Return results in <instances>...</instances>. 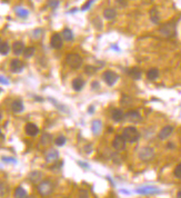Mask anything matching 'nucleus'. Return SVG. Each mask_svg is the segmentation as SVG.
<instances>
[{"label":"nucleus","mask_w":181,"mask_h":198,"mask_svg":"<svg viewBox=\"0 0 181 198\" xmlns=\"http://www.w3.org/2000/svg\"><path fill=\"white\" fill-rule=\"evenodd\" d=\"M0 93H1V89H0Z\"/></svg>","instance_id":"44"},{"label":"nucleus","mask_w":181,"mask_h":198,"mask_svg":"<svg viewBox=\"0 0 181 198\" xmlns=\"http://www.w3.org/2000/svg\"><path fill=\"white\" fill-rule=\"evenodd\" d=\"M78 164L80 165V166H82V167H85V168H89V166L87 164H82L81 162H78Z\"/></svg>","instance_id":"39"},{"label":"nucleus","mask_w":181,"mask_h":198,"mask_svg":"<svg viewBox=\"0 0 181 198\" xmlns=\"http://www.w3.org/2000/svg\"><path fill=\"white\" fill-rule=\"evenodd\" d=\"M38 132H39V129H38V127L34 125V124L29 122V124L26 125V134H27L28 136L34 137V136H37L38 135Z\"/></svg>","instance_id":"12"},{"label":"nucleus","mask_w":181,"mask_h":198,"mask_svg":"<svg viewBox=\"0 0 181 198\" xmlns=\"http://www.w3.org/2000/svg\"><path fill=\"white\" fill-rule=\"evenodd\" d=\"M41 178H42V174L38 170L31 171V173L29 174V179H30V181H32V183H38V181L41 180Z\"/></svg>","instance_id":"16"},{"label":"nucleus","mask_w":181,"mask_h":198,"mask_svg":"<svg viewBox=\"0 0 181 198\" xmlns=\"http://www.w3.org/2000/svg\"><path fill=\"white\" fill-rule=\"evenodd\" d=\"M0 120H1V114H0Z\"/></svg>","instance_id":"42"},{"label":"nucleus","mask_w":181,"mask_h":198,"mask_svg":"<svg viewBox=\"0 0 181 198\" xmlns=\"http://www.w3.org/2000/svg\"><path fill=\"white\" fill-rule=\"evenodd\" d=\"M177 198H181V190L179 191L178 194H177Z\"/></svg>","instance_id":"40"},{"label":"nucleus","mask_w":181,"mask_h":198,"mask_svg":"<svg viewBox=\"0 0 181 198\" xmlns=\"http://www.w3.org/2000/svg\"><path fill=\"white\" fill-rule=\"evenodd\" d=\"M3 160L5 163H13V164L17 163V160L15 158H11V157H3Z\"/></svg>","instance_id":"35"},{"label":"nucleus","mask_w":181,"mask_h":198,"mask_svg":"<svg viewBox=\"0 0 181 198\" xmlns=\"http://www.w3.org/2000/svg\"><path fill=\"white\" fill-rule=\"evenodd\" d=\"M15 197L16 198H28V194L22 187H17L15 190Z\"/></svg>","instance_id":"22"},{"label":"nucleus","mask_w":181,"mask_h":198,"mask_svg":"<svg viewBox=\"0 0 181 198\" xmlns=\"http://www.w3.org/2000/svg\"><path fill=\"white\" fill-rule=\"evenodd\" d=\"M92 3H93V0H88V1H87V3L82 6L81 10H82V11H86V10H88L89 8H90V6L92 5Z\"/></svg>","instance_id":"33"},{"label":"nucleus","mask_w":181,"mask_h":198,"mask_svg":"<svg viewBox=\"0 0 181 198\" xmlns=\"http://www.w3.org/2000/svg\"><path fill=\"white\" fill-rule=\"evenodd\" d=\"M23 50H25V45H23V42L16 41L15 44L13 45V51L15 52L16 55L22 54V52H23Z\"/></svg>","instance_id":"15"},{"label":"nucleus","mask_w":181,"mask_h":198,"mask_svg":"<svg viewBox=\"0 0 181 198\" xmlns=\"http://www.w3.org/2000/svg\"><path fill=\"white\" fill-rule=\"evenodd\" d=\"M50 45H51L52 48L54 49H60L62 47V37L61 35L59 34H54L51 37V40H50Z\"/></svg>","instance_id":"8"},{"label":"nucleus","mask_w":181,"mask_h":198,"mask_svg":"<svg viewBox=\"0 0 181 198\" xmlns=\"http://www.w3.org/2000/svg\"><path fill=\"white\" fill-rule=\"evenodd\" d=\"M58 5H59V1H58V0H50V3H49V6H50V7L56 8Z\"/></svg>","instance_id":"37"},{"label":"nucleus","mask_w":181,"mask_h":198,"mask_svg":"<svg viewBox=\"0 0 181 198\" xmlns=\"http://www.w3.org/2000/svg\"><path fill=\"white\" fill-rule=\"evenodd\" d=\"M56 142V145L59 147L64 146V145L66 144V137H64V136H59V137L56 138V142Z\"/></svg>","instance_id":"30"},{"label":"nucleus","mask_w":181,"mask_h":198,"mask_svg":"<svg viewBox=\"0 0 181 198\" xmlns=\"http://www.w3.org/2000/svg\"><path fill=\"white\" fill-rule=\"evenodd\" d=\"M58 158H59V153L57 152L56 149H51L50 152L47 153V155H46V160L48 163L54 162V160H57Z\"/></svg>","instance_id":"14"},{"label":"nucleus","mask_w":181,"mask_h":198,"mask_svg":"<svg viewBox=\"0 0 181 198\" xmlns=\"http://www.w3.org/2000/svg\"><path fill=\"white\" fill-rule=\"evenodd\" d=\"M147 77L149 80H156V79L159 77V71H158V69L152 68V69H150V70H148Z\"/></svg>","instance_id":"23"},{"label":"nucleus","mask_w":181,"mask_h":198,"mask_svg":"<svg viewBox=\"0 0 181 198\" xmlns=\"http://www.w3.org/2000/svg\"><path fill=\"white\" fill-rule=\"evenodd\" d=\"M112 147L116 150H123L126 148V140L122 136H116L112 142Z\"/></svg>","instance_id":"7"},{"label":"nucleus","mask_w":181,"mask_h":198,"mask_svg":"<svg viewBox=\"0 0 181 198\" xmlns=\"http://www.w3.org/2000/svg\"><path fill=\"white\" fill-rule=\"evenodd\" d=\"M150 19H151V21L153 22V24H158V22H159L160 16H159V12H158V10H157L156 8L150 10Z\"/></svg>","instance_id":"21"},{"label":"nucleus","mask_w":181,"mask_h":198,"mask_svg":"<svg viewBox=\"0 0 181 198\" xmlns=\"http://www.w3.org/2000/svg\"><path fill=\"white\" fill-rule=\"evenodd\" d=\"M83 85H85V83H83V80H82V79H80V78H77V79H75V80L72 81V88H74L75 90H77V91L81 90V89H82V87H83Z\"/></svg>","instance_id":"26"},{"label":"nucleus","mask_w":181,"mask_h":198,"mask_svg":"<svg viewBox=\"0 0 181 198\" xmlns=\"http://www.w3.org/2000/svg\"><path fill=\"white\" fill-rule=\"evenodd\" d=\"M154 157V150L150 147H144L139 152V158L142 162H149Z\"/></svg>","instance_id":"4"},{"label":"nucleus","mask_w":181,"mask_h":198,"mask_svg":"<svg viewBox=\"0 0 181 198\" xmlns=\"http://www.w3.org/2000/svg\"><path fill=\"white\" fill-rule=\"evenodd\" d=\"M52 190H54V185L49 180H44L38 185V191L42 196L50 195L52 193Z\"/></svg>","instance_id":"3"},{"label":"nucleus","mask_w":181,"mask_h":198,"mask_svg":"<svg viewBox=\"0 0 181 198\" xmlns=\"http://www.w3.org/2000/svg\"><path fill=\"white\" fill-rule=\"evenodd\" d=\"M172 131H173V127H172V126H166V127H163L160 130L158 137H159L160 139H166V138H168L169 136L172 134Z\"/></svg>","instance_id":"13"},{"label":"nucleus","mask_w":181,"mask_h":198,"mask_svg":"<svg viewBox=\"0 0 181 198\" xmlns=\"http://www.w3.org/2000/svg\"><path fill=\"white\" fill-rule=\"evenodd\" d=\"M3 138V134H1V131H0V139Z\"/></svg>","instance_id":"41"},{"label":"nucleus","mask_w":181,"mask_h":198,"mask_svg":"<svg viewBox=\"0 0 181 198\" xmlns=\"http://www.w3.org/2000/svg\"><path fill=\"white\" fill-rule=\"evenodd\" d=\"M174 30H176V28H174L173 24H164V26H162L161 29H160V32H161L163 36L170 37L174 34Z\"/></svg>","instance_id":"10"},{"label":"nucleus","mask_w":181,"mask_h":198,"mask_svg":"<svg viewBox=\"0 0 181 198\" xmlns=\"http://www.w3.org/2000/svg\"><path fill=\"white\" fill-rule=\"evenodd\" d=\"M79 197L80 198H89L88 191H87L86 189H81V190L79 191Z\"/></svg>","instance_id":"34"},{"label":"nucleus","mask_w":181,"mask_h":198,"mask_svg":"<svg viewBox=\"0 0 181 198\" xmlns=\"http://www.w3.org/2000/svg\"><path fill=\"white\" fill-rule=\"evenodd\" d=\"M34 54V47H29V48H26L25 50H23V55H25L26 58H30V57H32Z\"/></svg>","instance_id":"29"},{"label":"nucleus","mask_w":181,"mask_h":198,"mask_svg":"<svg viewBox=\"0 0 181 198\" xmlns=\"http://www.w3.org/2000/svg\"><path fill=\"white\" fill-rule=\"evenodd\" d=\"M116 16H117V12H116L115 9H111V8H108V9H106L105 11H103V17L108 20L113 19Z\"/></svg>","instance_id":"19"},{"label":"nucleus","mask_w":181,"mask_h":198,"mask_svg":"<svg viewBox=\"0 0 181 198\" xmlns=\"http://www.w3.org/2000/svg\"><path fill=\"white\" fill-rule=\"evenodd\" d=\"M111 116H112V119L115 120V121H121V120L125 118V115H123V113L120 109H113L112 115Z\"/></svg>","instance_id":"18"},{"label":"nucleus","mask_w":181,"mask_h":198,"mask_svg":"<svg viewBox=\"0 0 181 198\" xmlns=\"http://www.w3.org/2000/svg\"><path fill=\"white\" fill-rule=\"evenodd\" d=\"M129 75L133 79H139L140 77H141V71H140L139 68H132L131 70L129 71Z\"/></svg>","instance_id":"27"},{"label":"nucleus","mask_w":181,"mask_h":198,"mask_svg":"<svg viewBox=\"0 0 181 198\" xmlns=\"http://www.w3.org/2000/svg\"><path fill=\"white\" fill-rule=\"evenodd\" d=\"M103 80L106 81V83L109 86H112L116 83V81L118 80V75L115 72V71L111 70H107L105 73H103Z\"/></svg>","instance_id":"5"},{"label":"nucleus","mask_w":181,"mask_h":198,"mask_svg":"<svg viewBox=\"0 0 181 198\" xmlns=\"http://www.w3.org/2000/svg\"><path fill=\"white\" fill-rule=\"evenodd\" d=\"M50 140H51V137H50V136H49L48 134H44V136H42V138H41V142H42L44 145L49 144Z\"/></svg>","instance_id":"31"},{"label":"nucleus","mask_w":181,"mask_h":198,"mask_svg":"<svg viewBox=\"0 0 181 198\" xmlns=\"http://www.w3.org/2000/svg\"><path fill=\"white\" fill-rule=\"evenodd\" d=\"M122 137L125 138L126 142H136L138 139H139L140 135H139V131H138L135 127H127V128H125V130H123Z\"/></svg>","instance_id":"1"},{"label":"nucleus","mask_w":181,"mask_h":198,"mask_svg":"<svg viewBox=\"0 0 181 198\" xmlns=\"http://www.w3.org/2000/svg\"><path fill=\"white\" fill-rule=\"evenodd\" d=\"M136 191L138 194H141V195H153V194H159L160 189L156 186H144L138 188Z\"/></svg>","instance_id":"6"},{"label":"nucleus","mask_w":181,"mask_h":198,"mask_svg":"<svg viewBox=\"0 0 181 198\" xmlns=\"http://www.w3.org/2000/svg\"><path fill=\"white\" fill-rule=\"evenodd\" d=\"M0 83H5V85H8V83H9V81H8L7 78H5V77H3V76H0Z\"/></svg>","instance_id":"38"},{"label":"nucleus","mask_w":181,"mask_h":198,"mask_svg":"<svg viewBox=\"0 0 181 198\" xmlns=\"http://www.w3.org/2000/svg\"><path fill=\"white\" fill-rule=\"evenodd\" d=\"M101 128H102V124H101L100 120H95V121L92 122V131L95 135L100 134Z\"/></svg>","instance_id":"24"},{"label":"nucleus","mask_w":181,"mask_h":198,"mask_svg":"<svg viewBox=\"0 0 181 198\" xmlns=\"http://www.w3.org/2000/svg\"><path fill=\"white\" fill-rule=\"evenodd\" d=\"M23 104H22L21 100H15L13 104H11V109L15 113H21L22 110H23Z\"/></svg>","instance_id":"17"},{"label":"nucleus","mask_w":181,"mask_h":198,"mask_svg":"<svg viewBox=\"0 0 181 198\" xmlns=\"http://www.w3.org/2000/svg\"><path fill=\"white\" fill-rule=\"evenodd\" d=\"M0 44H1V40H0Z\"/></svg>","instance_id":"43"},{"label":"nucleus","mask_w":181,"mask_h":198,"mask_svg":"<svg viewBox=\"0 0 181 198\" xmlns=\"http://www.w3.org/2000/svg\"><path fill=\"white\" fill-rule=\"evenodd\" d=\"M125 118L128 120V121L131 122H139L141 120V115H140L138 111L136 110H131V111H128L125 115Z\"/></svg>","instance_id":"9"},{"label":"nucleus","mask_w":181,"mask_h":198,"mask_svg":"<svg viewBox=\"0 0 181 198\" xmlns=\"http://www.w3.org/2000/svg\"><path fill=\"white\" fill-rule=\"evenodd\" d=\"M116 3H117V5L119 6V7H121V8L126 7V6L128 5L127 0H116Z\"/></svg>","instance_id":"36"},{"label":"nucleus","mask_w":181,"mask_h":198,"mask_svg":"<svg viewBox=\"0 0 181 198\" xmlns=\"http://www.w3.org/2000/svg\"><path fill=\"white\" fill-rule=\"evenodd\" d=\"M15 11H16V13H17L18 17H20V18H27L28 16H29V11L22 7H16Z\"/></svg>","instance_id":"20"},{"label":"nucleus","mask_w":181,"mask_h":198,"mask_svg":"<svg viewBox=\"0 0 181 198\" xmlns=\"http://www.w3.org/2000/svg\"><path fill=\"white\" fill-rule=\"evenodd\" d=\"M10 69L13 71V72H19L23 69V64L22 61L19 60V59H13L10 62Z\"/></svg>","instance_id":"11"},{"label":"nucleus","mask_w":181,"mask_h":198,"mask_svg":"<svg viewBox=\"0 0 181 198\" xmlns=\"http://www.w3.org/2000/svg\"><path fill=\"white\" fill-rule=\"evenodd\" d=\"M61 37L64 38L65 40H67V41H71V40H74V34H72V31H71L70 29H68V28L64 29Z\"/></svg>","instance_id":"25"},{"label":"nucleus","mask_w":181,"mask_h":198,"mask_svg":"<svg viewBox=\"0 0 181 198\" xmlns=\"http://www.w3.org/2000/svg\"><path fill=\"white\" fill-rule=\"evenodd\" d=\"M66 61L68 66L72 69H79L82 66V58L78 54H69L67 56Z\"/></svg>","instance_id":"2"},{"label":"nucleus","mask_w":181,"mask_h":198,"mask_svg":"<svg viewBox=\"0 0 181 198\" xmlns=\"http://www.w3.org/2000/svg\"><path fill=\"white\" fill-rule=\"evenodd\" d=\"M174 176H176L177 178L181 179V163L176 167V169H174Z\"/></svg>","instance_id":"32"},{"label":"nucleus","mask_w":181,"mask_h":198,"mask_svg":"<svg viewBox=\"0 0 181 198\" xmlns=\"http://www.w3.org/2000/svg\"><path fill=\"white\" fill-rule=\"evenodd\" d=\"M10 50V47L7 42H1L0 44V54L1 55H7Z\"/></svg>","instance_id":"28"}]
</instances>
